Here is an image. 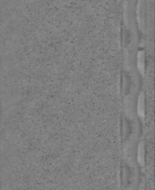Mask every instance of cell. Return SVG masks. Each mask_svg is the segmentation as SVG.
I'll return each instance as SVG.
<instances>
[{"label": "cell", "mask_w": 155, "mask_h": 190, "mask_svg": "<svg viewBox=\"0 0 155 190\" xmlns=\"http://www.w3.org/2000/svg\"><path fill=\"white\" fill-rule=\"evenodd\" d=\"M137 66L138 69L141 74L144 73V53L143 51H140L137 56Z\"/></svg>", "instance_id": "6da1fadb"}, {"label": "cell", "mask_w": 155, "mask_h": 190, "mask_svg": "<svg viewBox=\"0 0 155 190\" xmlns=\"http://www.w3.org/2000/svg\"><path fill=\"white\" fill-rule=\"evenodd\" d=\"M138 114L141 118L144 117V99L142 94H140V98H139V102H138Z\"/></svg>", "instance_id": "7a4b0ae2"}, {"label": "cell", "mask_w": 155, "mask_h": 190, "mask_svg": "<svg viewBox=\"0 0 155 190\" xmlns=\"http://www.w3.org/2000/svg\"><path fill=\"white\" fill-rule=\"evenodd\" d=\"M138 161L141 166L144 165V149H143V143H141L139 145L138 149Z\"/></svg>", "instance_id": "3957f363"}]
</instances>
